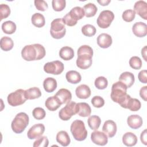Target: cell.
<instances>
[{
    "instance_id": "6da1fadb",
    "label": "cell",
    "mask_w": 147,
    "mask_h": 147,
    "mask_svg": "<svg viewBox=\"0 0 147 147\" xmlns=\"http://www.w3.org/2000/svg\"><path fill=\"white\" fill-rule=\"evenodd\" d=\"M127 86L120 81L114 83L111 87V99L124 109H126L127 100L131 97L127 94Z\"/></svg>"
},
{
    "instance_id": "7a4b0ae2",
    "label": "cell",
    "mask_w": 147,
    "mask_h": 147,
    "mask_svg": "<svg viewBox=\"0 0 147 147\" xmlns=\"http://www.w3.org/2000/svg\"><path fill=\"white\" fill-rule=\"evenodd\" d=\"M45 48L40 44L25 45L21 51V56L26 61L39 60L45 56Z\"/></svg>"
},
{
    "instance_id": "3957f363",
    "label": "cell",
    "mask_w": 147,
    "mask_h": 147,
    "mask_svg": "<svg viewBox=\"0 0 147 147\" xmlns=\"http://www.w3.org/2000/svg\"><path fill=\"white\" fill-rule=\"evenodd\" d=\"M78 58L76 59V65L82 69H86L92 65L93 50L91 47L87 45L80 46L78 49Z\"/></svg>"
},
{
    "instance_id": "277c9868",
    "label": "cell",
    "mask_w": 147,
    "mask_h": 147,
    "mask_svg": "<svg viewBox=\"0 0 147 147\" xmlns=\"http://www.w3.org/2000/svg\"><path fill=\"white\" fill-rule=\"evenodd\" d=\"M29 118L27 114L24 112L18 113L11 123L12 130L17 134L23 132L29 124Z\"/></svg>"
},
{
    "instance_id": "5b68a950",
    "label": "cell",
    "mask_w": 147,
    "mask_h": 147,
    "mask_svg": "<svg viewBox=\"0 0 147 147\" xmlns=\"http://www.w3.org/2000/svg\"><path fill=\"white\" fill-rule=\"evenodd\" d=\"M70 130L74 138L78 141H82L87 138V131L84 123L81 120L76 119L73 121L70 126Z\"/></svg>"
},
{
    "instance_id": "8992f818",
    "label": "cell",
    "mask_w": 147,
    "mask_h": 147,
    "mask_svg": "<svg viewBox=\"0 0 147 147\" xmlns=\"http://www.w3.org/2000/svg\"><path fill=\"white\" fill-rule=\"evenodd\" d=\"M66 33V29L63 19L60 18L53 20L51 24L50 34L55 39L63 38Z\"/></svg>"
},
{
    "instance_id": "52a82bcc",
    "label": "cell",
    "mask_w": 147,
    "mask_h": 147,
    "mask_svg": "<svg viewBox=\"0 0 147 147\" xmlns=\"http://www.w3.org/2000/svg\"><path fill=\"white\" fill-rule=\"evenodd\" d=\"M78 111L77 103L74 101H69L59 112V117L63 121L69 120L72 116L76 114Z\"/></svg>"
},
{
    "instance_id": "ba28073f",
    "label": "cell",
    "mask_w": 147,
    "mask_h": 147,
    "mask_svg": "<svg viewBox=\"0 0 147 147\" xmlns=\"http://www.w3.org/2000/svg\"><path fill=\"white\" fill-rule=\"evenodd\" d=\"M7 103L11 106H17L24 104L27 100L25 96V90L18 89L9 94L7 98Z\"/></svg>"
},
{
    "instance_id": "9c48e42d",
    "label": "cell",
    "mask_w": 147,
    "mask_h": 147,
    "mask_svg": "<svg viewBox=\"0 0 147 147\" xmlns=\"http://www.w3.org/2000/svg\"><path fill=\"white\" fill-rule=\"evenodd\" d=\"M114 19V14L109 10H105L101 11L97 18L96 22L99 27L102 29L109 28Z\"/></svg>"
},
{
    "instance_id": "30bf717a",
    "label": "cell",
    "mask_w": 147,
    "mask_h": 147,
    "mask_svg": "<svg viewBox=\"0 0 147 147\" xmlns=\"http://www.w3.org/2000/svg\"><path fill=\"white\" fill-rule=\"evenodd\" d=\"M64 66L63 63L59 60L48 62L44 65V71L49 74L60 75L64 71Z\"/></svg>"
},
{
    "instance_id": "8fae6325",
    "label": "cell",
    "mask_w": 147,
    "mask_h": 147,
    "mask_svg": "<svg viewBox=\"0 0 147 147\" xmlns=\"http://www.w3.org/2000/svg\"><path fill=\"white\" fill-rule=\"evenodd\" d=\"M45 131V126L42 123H37L33 125L28 131L27 136L30 140L37 139L42 136Z\"/></svg>"
},
{
    "instance_id": "7c38bea8",
    "label": "cell",
    "mask_w": 147,
    "mask_h": 147,
    "mask_svg": "<svg viewBox=\"0 0 147 147\" xmlns=\"http://www.w3.org/2000/svg\"><path fill=\"white\" fill-rule=\"evenodd\" d=\"M91 140L94 144L100 146L106 145L108 142L107 136L104 132L97 130L91 133Z\"/></svg>"
},
{
    "instance_id": "4fadbf2b",
    "label": "cell",
    "mask_w": 147,
    "mask_h": 147,
    "mask_svg": "<svg viewBox=\"0 0 147 147\" xmlns=\"http://www.w3.org/2000/svg\"><path fill=\"white\" fill-rule=\"evenodd\" d=\"M102 130L109 137L112 138L117 133V126L115 122L113 120H107L104 122Z\"/></svg>"
},
{
    "instance_id": "5bb4252c",
    "label": "cell",
    "mask_w": 147,
    "mask_h": 147,
    "mask_svg": "<svg viewBox=\"0 0 147 147\" xmlns=\"http://www.w3.org/2000/svg\"><path fill=\"white\" fill-rule=\"evenodd\" d=\"M135 13L145 20H147V3L144 1H138L134 5Z\"/></svg>"
},
{
    "instance_id": "9a60e30c",
    "label": "cell",
    "mask_w": 147,
    "mask_h": 147,
    "mask_svg": "<svg viewBox=\"0 0 147 147\" xmlns=\"http://www.w3.org/2000/svg\"><path fill=\"white\" fill-rule=\"evenodd\" d=\"M133 34L138 37H144L147 34V25L142 22H136L132 26Z\"/></svg>"
},
{
    "instance_id": "2e32d148",
    "label": "cell",
    "mask_w": 147,
    "mask_h": 147,
    "mask_svg": "<svg viewBox=\"0 0 147 147\" xmlns=\"http://www.w3.org/2000/svg\"><path fill=\"white\" fill-rule=\"evenodd\" d=\"M97 44L102 48H107L113 42L111 36L107 33H101L97 37Z\"/></svg>"
},
{
    "instance_id": "e0dca14e",
    "label": "cell",
    "mask_w": 147,
    "mask_h": 147,
    "mask_svg": "<svg viewBox=\"0 0 147 147\" xmlns=\"http://www.w3.org/2000/svg\"><path fill=\"white\" fill-rule=\"evenodd\" d=\"M127 123L130 128L133 129H137L142 126L143 121L140 115L137 114H133L127 117Z\"/></svg>"
},
{
    "instance_id": "ac0fdd59",
    "label": "cell",
    "mask_w": 147,
    "mask_h": 147,
    "mask_svg": "<svg viewBox=\"0 0 147 147\" xmlns=\"http://www.w3.org/2000/svg\"><path fill=\"white\" fill-rule=\"evenodd\" d=\"M59 100L61 105L67 103L72 99V94L69 90L66 88H61L55 95Z\"/></svg>"
},
{
    "instance_id": "d6986e66",
    "label": "cell",
    "mask_w": 147,
    "mask_h": 147,
    "mask_svg": "<svg viewBox=\"0 0 147 147\" xmlns=\"http://www.w3.org/2000/svg\"><path fill=\"white\" fill-rule=\"evenodd\" d=\"M91 90L86 84H80L75 90V94L80 99H87L91 95Z\"/></svg>"
},
{
    "instance_id": "ffe728a7",
    "label": "cell",
    "mask_w": 147,
    "mask_h": 147,
    "mask_svg": "<svg viewBox=\"0 0 147 147\" xmlns=\"http://www.w3.org/2000/svg\"><path fill=\"white\" fill-rule=\"evenodd\" d=\"M119 81L125 84L127 88H130L134 83V76L133 74L130 72H124L120 75L119 77Z\"/></svg>"
},
{
    "instance_id": "44dd1931",
    "label": "cell",
    "mask_w": 147,
    "mask_h": 147,
    "mask_svg": "<svg viewBox=\"0 0 147 147\" xmlns=\"http://www.w3.org/2000/svg\"><path fill=\"white\" fill-rule=\"evenodd\" d=\"M61 105V103L55 95L48 98L45 102V107L51 111H56Z\"/></svg>"
},
{
    "instance_id": "7402d4cb",
    "label": "cell",
    "mask_w": 147,
    "mask_h": 147,
    "mask_svg": "<svg viewBox=\"0 0 147 147\" xmlns=\"http://www.w3.org/2000/svg\"><path fill=\"white\" fill-rule=\"evenodd\" d=\"M56 141L63 146H67L71 142L70 137L66 131L61 130L57 133Z\"/></svg>"
},
{
    "instance_id": "603a6c76",
    "label": "cell",
    "mask_w": 147,
    "mask_h": 147,
    "mask_svg": "<svg viewBox=\"0 0 147 147\" xmlns=\"http://www.w3.org/2000/svg\"><path fill=\"white\" fill-rule=\"evenodd\" d=\"M122 142L127 146H134L137 142V137L132 132H126L122 136Z\"/></svg>"
},
{
    "instance_id": "cb8c5ba5",
    "label": "cell",
    "mask_w": 147,
    "mask_h": 147,
    "mask_svg": "<svg viewBox=\"0 0 147 147\" xmlns=\"http://www.w3.org/2000/svg\"><path fill=\"white\" fill-rule=\"evenodd\" d=\"M57 81L55 79L51 77H48L43 82V87L47 92H52L57 88Z\"/></svg>"
},
{
    "instance_id": "d4e9b609",
    "label": "cell",
    "mask_w": 147,
    "mask_h": 147,
    "mask_svg": "<svg viewBox=\"0 0 147 147\" xmlns=\"http://www.w3.org/2000/svg\"><path fill=\"white\" fill-rule=\"evenodd\" d=\"M74 51L70 47H63L59 51V56L65 61L71 60L74 57Z\"/></svg>"
},
{
    "instance_id": "484cf974",
    "label": "cell",
    "mask_w": 147,
    "mask_h": 147,
    "mask_svg": "<svg viewBox=\"0 0 147 147\" xmlns=\"http://www.w3.org/2000/svg\"><path fill=\"white\" fill-rule=\"evenodd\" d=\"M65 78L67 82L71 84H77L82 80V76L80 73L74 70L68 71L65 74Z\"/></svg>"
},
{
    "instance_id": "4316f807",
    "label": "cell",
    "mask_w": 147,
    "mask_h": 147,
    "mask_svg": "<svg viewBox=\"0 0 147 147\" xmlns=\"http://www.w3.org/2000/svg\"><path fill=\"white\" fill-rule=\"evenodd\" d=\"M78 114L82 117H89L91 113V109L90 105L86 102L78 103Z\"/></svg>"
},
{
    "instance_id": "83f0119b",
    "label": "cell",
    "mask_w": 147,
    "mask_h": 147,
    "mask_svg": "<svg viewBox=\"0 0 147 147\" xmlns=\"http://www.w3.org/2000/svg\"><path fill=\"white\" fill-rule=\"evenodd\" d=\"M25 96L26 99H35L41 96V92L38 87H33L25 90Z\"/></svg>"
},
{
    "instance_id": "f1b7e54d",
    "label": "cell",
    "mask_w": 147,
    "mask_h": 147,
    "mask_svg": "<svg viewBox=\"0 0 147 147\" xmlns=\"http://www.w3.org/2000/svg\"><path fill=\"white\" fill-rule=\"evenodd\" d=\"M68 13L72 18L77 22L78 20L83 18L85 16L83 8L80 6H76L73 7Z\"/></svg>"
},
{
    "instance_id": "f546056e",
    "label": "cell",
    "mask_w": 147,
    "mask_h": 147,
    "mask_svg": "<svg viewBox=\"0 0 147 147\" xmlns=\"http://www.w3.org/2000/svg\"><path fill=\"white\" fill-rule=\"evenodd\" d=\"M32 24L37 28H41L45 25V20L44 16L39 13L33 14L31 18Z\"/></svg>"
},
{
    "instance_id": "4dcf8cb0",
    "label": "cell",
    "mask_w": 147,
    "mask_h": 147,
    "mask_svg": "<svg viewBox=\"0 0 147 147\" xmlns=\"http://www.w3.org/2000/svg\"><path fill=\"white\" fill-rule=\"evenodd\" d=\"M14 46V42L13 40L7 36H4L1 38L0 47L2 50L4 51H10Z\"/></svg>"
},
{
    "instance_id": "1f68e13d",
    "label": "cell",
    "mask_w": 147,
    "mask_h": 147,
    "mask_svg": "<svg viewBox=\"0 0 147 147\" xmlns=\"http://www.w3.org/2000/svg\"><path fill=\"white\" fill-rule=\"evenodd\" d=\"M1 27L3 32L7 34H13L17 29L16 24L11 21H7L3 22Z\"/></svg>"
},
{
    "instance_id": "d6a6232c",
    "label": "cell",
    "mask_w": 147,
    "mask_h": 147,
    "mask_svg": "<svg viewBox=\"0 0 147 147\" xmlns=\"http://www.w3.org/2000/svg\"><path fill=\"white\" fill-rule=\"evenodd\" d=\"M141 107V103L138 99L130 97L127 100L126 109H127L131 111H137L140 109Z\"/></svg>"
},
{
    "instance_id": "836d02e7",
    "label": "cell",
    "mask_w": 147,
    "mask_h": 147,
    "mask_svg": "<svg viewBox=\"0 0 147 147\" xmlns=\"http://www.w3.org/2000/svg\"><path fill=\"white\" fill-rule=\"evenodd\" d=\"M87 123L91 129L93 130H96L100 126L101 123V119L98 115H91L88 118Z\"/></svg>"
},
{
    "instance_id": "e575fe53",
    "label": "cell",
    "mask_w": 147,
    "mask_h": 147,
    "mask_svg": "<svg viewBox=\"0 0 147 147\" xmlns=\"http://www.w3.org/2000/svg\"><path fill=\"white\" fill-rule=\"evenodd\" d=\"M83 9L84 11L85 16L87 18L94 17L98 10V8L96 6L92 3H88L86 4L84 7Z\"/></svg>"
},
{
    "instance_id": "d590c367",
    "label": "cell",
    "mask_w": 147,
    "mask_h": 147,
    "mask_svg": "<svg viewBox=\"0 0 147 147\" xmlns=\"http://www.w3.org/2000/svg\"><path fill=\"white\" fill-rule=\"evenodd\" d=\"M82 32L83 35L87 37L94 36L96 32L95 27L91 24H86L82 28Z\"/></svg>"
},
{
    "instance_id": "8d00e7d4",
    "label": "cell",
    "mask_w": 147,
    "mask_h": 147,
    "mask_svg": "<svg viewBox=\"0 0 147 147\" xmlns=\"http://www.w3.org/2000/svg\"><path fill=\"white\" fill-rule=\"evenodd\" d=\"M95 86L99 90L105 89L108 86V81L104 76H99L95 79L94 82Z\"/></svg>"
},
{
    "instance_id": "74e56055",
    "label": "cell",
    "mask_w": 147,
    "mask_h": 147,
    "mask_svg": "<svg viewBox=\"0 0 147 147\" xmlns=\"http://www.w3.org/2000/svg\"><path fill=\"white\" fill-rule=\"evenodd\" d=\"M135 17L136 13L132 9H127L125 10L122 15V19L127 22H130L133 21L135 18Z\"/></svg>"
},
{
    "instance_id": "f35d334b",
    "label": "cell",
    "mask_w": 147,
    "mask_h": 147,
    "mask_svg": "<svg viewBox=\"0 0 147 147\" xmlns=\"http://www.w3.org/2000/svg\"><path fill=\"white\" fill-rule=\"evenodd\" d=\"M53 9L56 11H61L64 9L66 6L65 0H53L52 1Z\"/></svg>"
},
{
    "instance_id": "ab89813d",
    "label": "cell",
    "mask_w": 147,
    "mask_h": 147,
    "mask_svg": "<svg viewBox=\"0 0 147 147\" xmlns=\"http://www.w3.org/2000/svg\"><path fill=\"white\" fill-rule=\"evenodd\" d=\"M130 66L134 69H140L142 67V61L138 56H132L129 60Z\"/></svg>"
},
{
    "instance_id": "60d3db41",
    "label": "cell",
    "mask_w": 147,
    "mask_h": 147,
    "mask_svg": "<svg viewBox=\"0 0 147 147\" xmlns=\"http://www.w3.org/2000/svg\"><path fill=\"white\" fill-rule=\"evenodd\" d=\"M32 115L35 119L37 120H41L45 118L46 113L44 109L40 107H37L33 110Z\"/></svg>"
},
{
    "instance_id": "b9f144b4",
    "label": "cell",
    "mask_w": 147,
    "mask_h": 147,
    "mask_svg": "<svg viewBox=\"0 0 147 147\" xmlns=\"http://www.w3.org/2000/svg\"><path fill=\"white\" fill-rule=\"evenodd\" d=\"M49 144V140L46 136H41L37 138L33 143V147H47Z\"/></svg>"
},
{
    "instance_id": "7bdbcfd3",
    "label": "cell",
    "mask_w": 147,
    "mask_h": 147,
    "mask_svg": "<svg viewBox=\"0 0 147 147\" xmlns=\"http://www.w3.org/2000/svg\"><path fill=\"white\" fill-rule=\"evenodd\" d=\"M0 14H1V20L7 18L10 14V7L4 3L0 5Z\"/></svg>"
},
{
    "instance_id": "ee69618b",
    "label": "cell",
    "mask_w": 147,
    "mask_h": 147,
    "mask_svg": "<svg viewBox=\"0 0 147 147\" xmlns=\"http://www.w3.org/2000/svg\"><path fill=\"white\" fill-rule=\"evenodd\" d=\"M91 103L92 106L96 108H100L105 105V100L100 96H94L91 99Z\"/></svg>"
},
{
    "instance_id": "f6af8a7d",
    "label": "cell",
    "mask_w": 147,
    "mask_h": 147,
    "mask_svg": "<svg viewBox=\"0 0 147 147\" xmlns=\"http://www.w3.org/2000/svg\"><path fill=\"white\" fill-rule=\"evenodd\" d=\"M34 3L36 9L40 11H44L48 8V3L44 0H35Z\"/></svg>"
},
{
    "instance_id": "bcb514c9",
    "label": "cell",
    "mask_w": 147,
    "mask_h": 147,
    "mask_svg": "<svg viewBox=\"0 0 147 147\" xmlns=\"http://www.w3.org/2000/svg\"><path fill=\"white\" fill-rule=\"evenodd\" d=\"M63 22L65 25L68 26H73L76 25L77 21H75L72 18V17L70 16L69 13H67L63 18Z\"/></svg>"
},
{
    "instance_id": "7dc6e473",
    "label": "cell",
    "mask_w": 147,
    "mask_h": 147,
    "mask_svg": "<svg viewBox=\"0 0 147 147\" xmlns=\"http://www.w3.org/2000/svg\"><path fill=\"white\" fill-rule=\"evenodd\" d=\"M147 71L146 69L141 71L138 75V78L140 82L142 83H147Z\"/></svg>"
},
{
    "instance_id": "c3c4849f",
    "label": "cell",
    "mask_w": 147,
    "mask_h": 147,
    "mask_svg": "<svg viewBox=\"0 0 147 147\" xmlns=\"http://www.w3.org/2000/svg\"><path fill=\"white\" fill-rule=\"evenodd\" d=\"M140 96L144 100H147V86H145L141 88L140 90Z\"/></svg>"
},
{
    "instance_id": "681fc988",
    "label": "cell",
    "mask_w": 147,
    "mask_h": 147,
    "mask_svg": "<svg viewBox=\"0 0 147 147\" xmlns=\"http://www.w3.org/2000/svg\"><path fill=\"white\" fill-rule=\"evenodd\" d=\"M146 129H145L140 135V140L141 142L144 144L145 145H147V136H146Z\"/></svg>"
},
{
    "instance_id": "f907efd6",
    "label": "cell",
    "mask_w": 147,
    "mask_h": 147,
    "mask_svg": "<svg viewBox=\"0 0 147 147\" xmlns=\"http://www.w3.org/2000/svg\"><path fill=\"white\" fill-rule=\"evenodd\" d=\"M146 51H147V47L146 46H144V48H142V50H141V55L143 57V59H144V60L145 61H147V59H146Z\"/></svg>"
},
{
    "instance_id": "816d5d0a",
    "label": "cell",
    "mask_w": 147,
    "mask_h": 147,
    "mask_svg": "<svg viewBox=\"0 0 147 147\" xmlns=\"http://www.w3.org/2000/svg\"><path fill=\"white\" fill-rule=\"evenodd\" d=\"M97 2L102 6H107L109 4V3H110L111 1L110 0H100V1H98Z\"/></svg>"
}]
</instances>
